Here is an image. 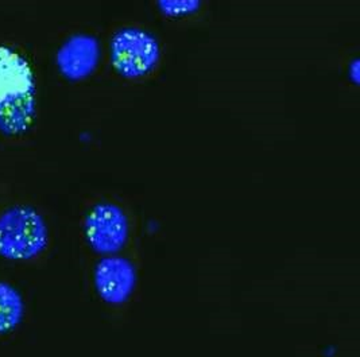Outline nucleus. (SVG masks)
Masks as SVG:
<instances>
[{"label": "nucleus", "mask_w": 360, "mask_h": 357, "mask_svg": "<svg viewBox=\"0 0 360 357\" xmlns=\"http://www.w3.org/2000/svg\"><path fill=\"white\" fill-rule=\"evenodd\" d=\"M84 238L88 247L100 257L123 254L132 238V221L120 204L101 201L84 219Z\"/></svg>", "instance_id": "3"}, {"label": "nucleus", "mask_w": 360, "mask_h": 357, "mask_svg": "<svg viewBox=\"0 0 360 357\" xmlns=\"http://www.w3.org/2000/svg\"><path fill=\"white\" fill-rule=\"evenodd\" d=\"M348 77L355 85L359 84V60H354V63L348 67Z\"/></svg>", "instance_id": "10"}, {"label": "nucleus", "mask_w": 360, "mask_h": 357, "mask_svg": "<svg viewBox=\"0 0 360 357\" xmlns=\"http://www.w3.org/2000/svg\"><path fill=\"white\" fill-rule=\"evenodd\" d=\"M25 317V301L14 286L0 282V335L15 330Z\"/></svg>", "instance_id": "8"}, {"label": "nucleus", "mask_w": 360, "mask_h": 357, "mask_svg": "<svg viewBox=\"0 0 360 357\" xmlns=\"http://www.w3.org/2000/svg\"><path fill=\"white\" fill-rule=\"evenodd\" d=\"M101 58V46L92 34L77 33L70 35L56 54L58 72L68 82H82L91 77Z\"/></svg>", "instance_id": "5"}, {"label": "nucleus", "mask_w": 360, "mask_h": 357, "mask_svg": "<svg viewBox=\"0 0 360 357\" xmlns=\"http://www.w3.org/2000/svg\"><path fill=\"white\" fill-rule=\"evenodd\" d=\"M139 271L136 263L123 255L101 257L94 268V287L100 301L112 308L129 305L136 294Z\"/></svg>", "instance_id": "4"}, {"label": "nucleus", "mask_w": 360, "mask_h": 357, "mask_svg": "<svg viewBox=\"0 0 360 357\" xmlns=\"http://www.w3.org/2000/svg\"><path fill=\"white\" fill-rule=\"evenodd\" d=\"M35 116V96L0 105V130L19 134L27 130Z\"/></svg>", "instance_id": "7"}, {"label": "nucleus", "mask_w": 360, "mask_h": 357, "mask_svg": "<svg viewBox=\"0 0 360 357\" xmlns=\"http://www.w3.org/2000/svg\"><path fill=\"white\" fill-rule=\"evenodd\" d=\"M154 7L166 20L179 22L196 15L202 8V3L198 0H158Z\"/></svg>", "instance_id": "9"}, {"label": "nucleus", "mask_w": 360, "mask_h": 357, "mask_svg": "<svg viewBox=\"0 0 360 357\" xmlns=\"http://www.w3.org/2000/svg\"><path fill=\"white\" fill-rule=\"evenodd\" d=\"M108 57L116 76L127 82H142L161 66L162 46L150 30L129 25L112 34Z\"/></svg>", "instance_id": "1"}, {"label": "nucleus", "mask_w": 360, "mask_h": 357, "mask_svg": "<svg viewBox=\"0 0 360 357\" xmlns=\"http://www.w3.org/2000/svg\"><path fill=\"white\" fill-rule=\"evenodd\" d=\"M29 63L14 50L0 48V105L35 96Z\"/></svg>", "instance_id": "6"}, {"label": "nucleus", "mask_w": 360, "mask_h": 357, "mask_svg": "<svg viewBox=\"0 0 360 357\" xmlns=\"http://www.w3.org/2000/svg\"><path fill=\"white\" fill-rule=\"evenodd\" d=\"M49 245V228L44 216L30 207H13L0 214V257L30 260Z\"/></svg>", "instance_id": "2"}]
</instances>
